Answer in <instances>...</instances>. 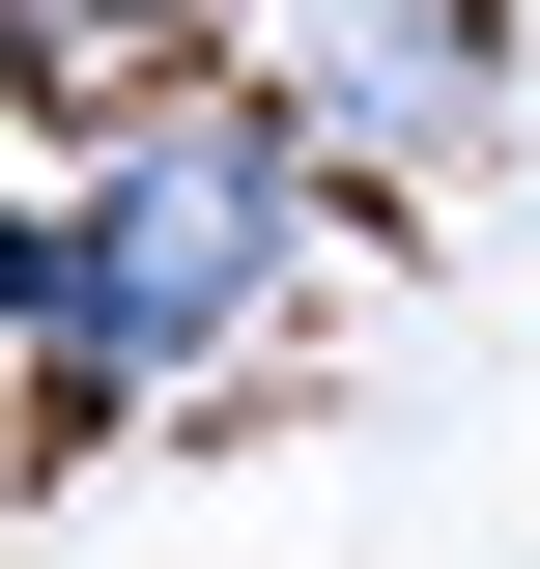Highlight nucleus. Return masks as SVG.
<instances>
[{"label":"nucleus","instance_id":"1","mask_svg":"<svg viewBox=\"0 0 540 569\" xmlns=\"http://www.w3.org/2000/svg\"><path fill=\"white\" fill-rule=\"evenodd\" d=\"M341 228H370V200L313 171V114H284L257 58H228V86H142V114H86L58 171L0 200V342H29V427H0V485L58 512L142 399L257 370L284 313H313V257H341Z\"/></svg>","mask_w":540,"mask_h":569},{"label":"nucleus","instance_id":"2","mask_svg":"<svg viewBox=\"0 0 540 569\" xmlns=\"http://www.w3.org/2000/svg\"><path fill=\"white\" fill-rule=\"evenodd\" d=\"M284 114H313V171L370 228L456 171L483 114H512V0H284Z\"/></svg>","mask_w":540,"mask_h":569},{"label":"nucleus","instance_id":"3","mask_svg":"<svg viewBox=\"0 0 540 569\" xmlns=\"http://www.w3.org/2000/svg\"><path fill=\"white\" fill-rule=\"evenodd\" d=\"M257 29H284V0H0V86L86 142V114H142V86H228Z\"/></svg>","mask_w":540,"mask_h":569}]
</instances>
